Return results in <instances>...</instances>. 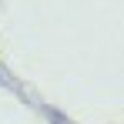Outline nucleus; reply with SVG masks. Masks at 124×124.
Wrapping results in <instances>:
<instances>
[{"mask_svg": "<svg viewBox=\"0 0 124 124\" xmlns=\"http://www.w3.org/2000/svg\"><path fill=\"white\" fill-rule=\"evenodd\" d=\"M0 81H3V74H0Z\"/></svg>", "mask_w": 124, "mask_h": 124, "instance_id": "1", "label": "nucleus"}]
</instances>
